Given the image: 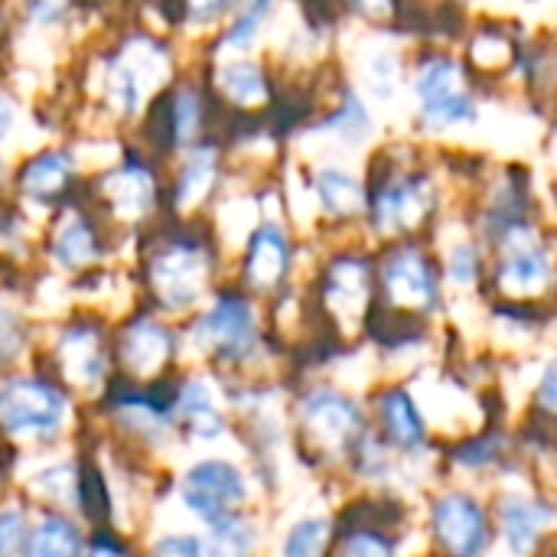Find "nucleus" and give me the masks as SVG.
<instances>
[{
	"label": "nucleus",
	"mask_w": 557,
	"mask_h": 557,
	"mask_svg": "<svg viewBox=\"0 0 557 557\" xmlns=\"http://www.w3.org/2000/svg\"><path fill=\"white\" fill-rule=\"evenodd\" d=\"M317 193H320V202L326 206V212H333V215H352L362 209V186L339 170H323L317 176Z\"/></svg>",
	"instance_id": "obj_19"
},
{
	"label": "nucleus",
	"mask_w": 557,
	"mask_h": 557,
	"mask_svg": "<svg viewBox=\"0 0 557 557\" xmlns=\"http://www.w3.org/2000/svg\"><path fill=\"white\" fill-rule=\"evenodd\" d=\"M55 258L65 261V264H72V268H78V264H85V261L95 258V235H91V228H88L85 219L72 215L59 228V235H55Z\"/></svg>",
	"instance_id": "obj_22"
},
{
	"label": "nucleus",
	"mask_w": 557,
	"mask_h": 557,
	"mask_svg": "<svg viewBox=\"0 0 557 557\" xmlns=\"http://www.w3.org/2000/svg\"><path fill=\"white\" fill-rule=\"evenodd\" d=\"M509 242V251H506V261L499 268V281L506 290H539L548 284V274H552V264H548V255L542 245H535L532 238H519V232H509L506 235Z\"/></svg>",
	"instance_id": "obj_10"
},
{
	"label": "nucleus",
	"mask_w": 557,
	"mask_h": 557,
	"mask_svg": "<svg viewBox=\"0 0 557 557\" xmlns=\"http://www.w3.org/2000/svg\"><path fill=\"white\" fill-rule=\"evenodd\" d=\"M219 88L235 101V104H255L264 98V78L261 69L251 62H232L219 69Z\"/></svg>",
	"instance_id": "obj_20"
},
{
	"label": "nucleus",
	"mask_w": 557,
	"mask_h": 557,
	"mask_svg": "<svg viewBox=\"0 0 557 557\" xmlns=\"http://www.w3.org/2000/svg\"><path fill=\"white\" fill-rule=\"evenodd\" d=\"M150 277L163 304L170 307H186L199 297L206 284V258L199 255L196 245L189 242H173L163 255L153 258Z\"/></svg>",
	"instance_id": "obj_4"
},
{
	"label": "nucleus",
	"mask_w": 557,
	"mask_h": 557,
	"mask_svg": "<svg viewBox=\"0 0 557 557\" xmlns=\"http://www.w3.org/2000/svg\"><path fill=\"white\" fill-rule=\"evenodd\" d=\"M72 180V160L65 153H42L26 163L23 170V189L36 199H55Z\"/></svg>",
	"instance_id": "obj_15"
},
{
	"label": "nucleus",
	"mask_w": 557,
	"mask_h": 557,
	"mask_svg": "<svg viewBox=\"0 0 557 557\" xmlns=\"http://www.w3.org/2000/svg\"><path fill=\"white\" fill-rule=\"evenodd\" d=\"M326 300L333 310L339 313H362L366 300H369V268L359 261H343L330 271L326 281Z\"/></svg>",
	"instance_id": "obj_14"
},
{
	"label": "nucleus",
	"mask_w": 557,
	"mask_h": 557,
	"mask_svg": "<svg viewBox=\"0 0 557 557\" xmlns=\"http://www.w3.org/2000/svg\"><path fill=\"white\" fill-rule=\"evenodd\" d=\"M382 414H385V428L398 447H418L424 441V424H421V418H418V411L405 392H392L385 398Z\"/></svg>",
	"instance_id": "obj_18"
},
{
	"label": "nucleus",
	"mask_w": 557,
	"mask_h": 557,
	"mask_svg": "<svg viewBox=\"0 0 557 557\" xmlns=\"http://www.w3.org/2000/svg\"><path fill=\"white\" fill-rule=\"evenodd\" d=\"M431 199H428V183L424 180H405V183H395V186H382L379 189V199H375V225L392 232V228H411L418 225L431 209Z\"/></svg>",
	"instance_id": "obj_9"
},
{
	"label": "nucleus",
	"mask_w": 557,
	"mask_h": 557,
	"mask_svg": "<svg viewBox=\"0 0 557 557\" xmlns=\"http://www.w3.org/2000/svg\"><path fill=\"white\" fill-rule=\"evenodd\" d=\"M212 176H215V160L209 150H196L180 176V186H176V202L180 206H193L206 196V189L212 186Z\"/></svg>",
	"instance_id": "obj_24"
},
{
	"label": "nucleus",
	"mask_w": 557,
	"mask_h": 557,
	"mask_svg": "<svg viewBox=\"0 0 557 557\" xmlns=\"http://www.w3.org/2000/svg\"><path fill=\"white\" fill-rule=\"evenodd\" d=\"M552 395H555V369H548L545 385H542V401H545V408H548V411H552Z\"/></svg>",
	"instance_id": "obj_33"
},
{
	"label": "nucleus",
	"mask_w": 557,
	"mask_h": 557,
	"mask_svg": "<svg viewBox=\"0 0 557 557\" xmlns=\"http://www.w3.org/2000/svg\"><path fill=\"white\" fill-rule=\"evenodd\" d=\"M62 362H65V372L75 375L78 382H95L101 375V356H98V346L95 339L82 330V333H72L62 339Z\"/></svg>",
	"instance_id": "obj_21"
},
{
	"label": "nucleus",
	"mask_w": 557,
	"mask_h": 557,
	"mask_svg": "<svg viewBox=\"0 0 557 557\" xmlns=\"http://www.w3.org/2000/svg\"><path fill=\"white\" fill-rule=\"evenodd\" d=\"M170 333L160 330L157 323L144 320V323H134L127 333H124V343H121V359L127 369L140 372V375H150L157 372L166 359H170Z\"/></svg>",
	"instance_id": "obj_12"
},
{
	"label": "nucleus",
	"mask_w": 557,
	"mask_h": 557,
	"mask_svg": "<svg viewBox=\"0 0 557 557\" xmlns=\"http://www.w3.org/2000/svg\"><path fill=\"white\" fill-rule=\"evenodd\" d=\"M202 339L219 356H245L255 339V320L242 297H219L199 323Z\"/></svg>",
	"instance_id": "obj_8"
},
{
	"label": "nucleus",
	"mask_w": 557,
	"mask_h": 557,
	"mask_svg": "<svg viewBox=\"0 0 557 557\" xmlns=\"http://www.w3.org/2000/svg\"><path fill=\"white\" fill-rule=\"evenodd\" d=\"M170 111H173V131H176V137H189L196 131V124H199V98L193 91H180L173 98V108Z\"/></svg>",
	"instance_id": "obj_26"
},
{
	"label": "nucleus",
	"mask_w": 557,
	"mask_h": 557,
	"mask_svg": "<svg viewBox=\"0 0 557 557\" xmlns=\"http://www.w3.org/2000/svg\"><path fill=\"white\" fill-rule=\"evenodd\" d=\"M330 525L323 519H304L290 529L284 542V557H320Z\"/></svg>",
	"instance_id": "obj_25"
},
{
	"label": "nucleus",
	"mask_w": 557,
	"mask_h": 557,
	"mask_svg": "<svg viewBox=\"0 0 557 557\" xmlns=\"http://www.w3.org/2000/svg\"><path fill=\"white\" fill-rule=\"evenodd\" d=\"M418 98L421 111L431 124L447 127L460 121H473L476 108L473 98L460 85V69L450 59H431L418 75Z\"/></svg>",
	"instance_id": "obj_3"
},
{
	"label": "nucleus",
	"mask_w": 557,
	"mask_h": 557,
	"mask_svg": "<svg viewBox=\"0 0 557 557\" xmlns=\"http://www.w3.org/2000/svg\"><path fill=\"white\" fill-rule=\"evenodd\" d=\"M202 545L189 535H170L163 542H157L153 548V557H199Z\"/></svg>",
	"instance_id": "obj_30"
},
{
	"label": "nucleus",
	"mask_w": 557,
	"mask_h": 557,
	"mask_svg": "<svg viewBox=\"0 0 557 557\" xmlns=\"http://www.w3.org/2000/svg\"><path fill=\"white\" fill-rule=\"evenodd\" d=\"M23 535V516L20 509H3L0 512V557H10L20 545Z\"/></svg>",
	"instance_id": "obj_28"
},
{
	"label": "nucleus",
	"mask_w": 557,
	"mask_h": 557,
	"mask_svg": "<svg viewBox=\"0 0 557 557\" xmlns=\"http://www.w3.org/2000/svg\"><path fill=\"white\" fill-rule=\"evenodd\" d=\"M304 424L307 431L313 434V441L320 447H333V450H343V447H352L359 431H362V418L356 411V405L330 388L323 392H313L304 405Z\"/></svg>",
	"instance_id": "obj_5"
},
{
	"label": "nucleus",
	"mask_w": 557,
	"mask_h": 557,
	"mask_svg": "<svg viewBox=\"0 0 557 557\" xmlns=\"http://www.w3.org/2000/svg\"><path fill=\"white\" fill-rule=\"evenodd\" d=\"M268 13V7H251L238 23H235V29L225 36V42H232V46H248L251 39H255V33H258V23H261V16Z\"/></svg>",
	"instance_id": "obj_29"
},
{
	"label": "nucleus",
	"mask_w": 557,
	"mask_h": 557,
	"mask_svg": "<svg viewBox=\"0 0 557 557\" xmlns=\"http://www.w3.org/2000/svg\"><path fill=\"white\" fill-rule=\"evenodd\" d=\"M343 557H392V548L375 532H352L343 545Z\"/></svg>",
	"instance_id": "obj_27"
},
{
	"label": "nucleus",
	"mask_w": 557,
	"mask_h": 557,
	"mask_svg": "<svg viewBox=\"0 0 557 557\" xmlns=\"http://www.w3.org/2000/svg\"><path fill=\"white\" fill-rule=\"evenodd\" d=\"M62 395L36 379H13L0 385V424L10 434H52L62 424Z\"/></svg>",
	"instance_id": "obj_1"
},
{
	"label": "nucleus",
	"mask_w": 557,
	"mask_h": 557,
	"mask_svg": "<svg viewBox=\"0 0 557 557\" xmlns=\"http://www.w3.org/2000/svg\"><path fill=\"white\" fill-rule=\"evenodd\" d=\"M476 251L470 248V245H460V248H454V255H450V274H454V281H473L476 277Z\"/></svg>",
	"instance_id": "obj_31"
},
{
	"label": "nucleus",
	"mask_w": 557,
	"mask_h": 557,
	"mask_svg": "<svg viewBox=\"0 0 557 557\" xmlns=\"http://www.w3.org/2000/svg\"><path fill=\"white\" fill-rule=\"evenodd\" d=\"M287 271V242L281 235V228L264 225L258 228V235L251 238V251L245 258V281L255 290H271Z\"/></svg>",
	"instance_id": "obj_11"
},
{
	"label": "nucleus",
	"mask_w": 557,
	"mask_h": 557,
	"mask_svg": "<svg viewBox=\"0 0 557 557\" xmlns=\"http://www.w3.org/2000/svg\"><path fill=\"white\" fill-rule=\"evenodd\" d=\"M108 193L124 215H140L153 202V183L144 166H124L121 173H114Z\"/></svg>",
	"instance_id": "obj_17"
},
{
	"label": "nucleus",
	"mask_w": 557,
	"mask_h": 557,
	"mask_svg": "<svg viewBox=\"0 0 557 557\" xmlns=\"http://www.w3.org/2000/svg\"><path fill=\"white\" fill-rule=\"evenodd\" d=\"M385 297L392 300L395 310H418L428 313L437 304V281L431 264L418 251H398L385 264L382 277Z\"/></svg>",
	"instance_id": "obj_6"
},
{
	"label": "nucleus",
	"mask_w": 557,
	"mask_h": 557,
	"mask_svg": "<svg viewBox=\"0 0 557 557\" xmlns=\"http://www.w3.org/2000/svg\"><path fill=\"white\" fill-rule=\"evenodd\" d=\"M88 557H124V552L114 545V542H108V539H98L95 542V548H91V555Z\"/></svg>",
	"instance_id": "obj_32"
},
{
	"label": "nucleus",
	"mask_w": 557,
	"mask_h": 557,
	"mask_svg": "<svg viewBox=\"0 0 557 557\" xmlns=\"http://www.w3.org/2000/svg\"><path fill=\"white\" fill-rule=\"evenodd\" d=\"M183 499L196 516H202L206 522L215 525V522L228 519V512L245 499V480L232 463L202 460L186 473Z\"/></svg>",
	"instance_id": "obj_2"
},
{
	"label": "nucleus",
	"mask_w": 557,
	"mask_h": 557,
	"mask_svg": "<svg viewBox=\"0 0 557 557\" xmlns=\"http://www.w3.org/2000/svg\"><path fill=\"white\" fill-rule=\"evenodd\" d=\"M82 555V539L72 522L65 519H46L36 525L29 535L23 557H78Z\"/></svg>",
	"instance_id": "obj_16"
},
{
	"label": "nucleus",
	"mask_w": 557,
	"mask_h": 557,
	"mask_svg": "<svg viewBox=\"0 0 557 557\" xmlns=\"http://www.w3.org/2000/svg\"><path fill=\"white\" fill-rule=\"evenodd\" d=\"M434 532L454 557H476L486 548V516L467 496H444L437 503Z\"/></svg>",
	"instance_id": "obj_7"
},
{
	"label": "nucleus",
	"mask_w": 557,
	"mask_h": 557,
	"mask_svg": "<svg viewBox=\"0 0 557 557\" xmlns=\"http://www.w3.org/2000/svg\"><path fill=\"white\" fill-rule=\"evenodd\" d=\"M255 545V532L251 525L238 522V519H222L212 525V535L206 542V555L209 557H248Z\"/></svg>",
	"instance_id": "obj_23"
},
{
	"label": "nucleus",
	"mask_w": 557,
	"mask_h": 557,
	"mask_svg": "<svg viewBox=\"0 0 557 557\" xmlns=\"http://www.w3.org/2000/svg\"><path fill=\"white\" fill-rule=\"evenodd\" d=\"M545 525H548V509H542L539 503L522 499V496L503 499V529H506V539L516 555L532 552V545L539 542V532Z\"/></svg>",
	"instance_id": "obj_13"
},
{
	"label": "nucleus",
	"mask_w": 557,
	"mask_h": 557,
	"mask_svg": "<svg viewBox=\"0 0 557 557\" xmlns=\"http://www.w3.org/2000/svg\"><path fill=\"white\" fill-rule=\"evenodd\" d=\"M10 124H13V108L0 98V140H3V134L10 131Z\"/></svg>",
	"instance_id": "obj_34"
}]
</instances>
